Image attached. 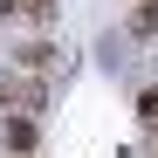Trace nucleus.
Here are the masks:
<instances>
[{
  "label": "nucleus",
  "mask_w": 158,
  "mask_h": 158,
  "mask_svg": "<svg viewBox=\"0 0 158 158\" xmlns=\"http://www.w3.org/2000/svg\"><path fill=\"white\" fill-rule=\"evenodd\" d=\"M0 110H14V117H41L48 110V83L41 76H0Z\"/></svg>",
  "instance_id": "f257e3e1"
},
{
  "label": "nucleus",
  "mask_w": 158,
  "mask_h": 158,
  "mask_svg": "<svg viewBox=\"0 0 158 158\" xmlns=\"http://www.w3.org/2000/svg\"><path fill=\"white\" fill-rule=\"evenodd\" d=\"M14 69L21 76H48V69H55V41H21L14 48Z\"/></svg>",
  "instance_id": "f03ea898"
},
{
  "label": "nucleus",
  "mask_w": 158,
  "mask_h": 158,
  "mask_svg": "<svg viewBox=\"0 0 158 158\" xmlns=\"http://www.w3.org/2000/svg\"><path fill=\"white\" fill-rule=\"evenodd\" d=\"M0 138H7V151H14V158H28V151H35V138H41V117H7V124H0Z\"/></svg>",
  "instance_id": "7ed1b4c3"
},
{
  "label": "nucleus",
  "mask_w": 158,
  "mask_h": 158,
  "mask_svg": "<svg viewBox=\"0 0 158 158\" xmlns=\"http://www.w3.org/2000/svg\"><path fill=\"white\" fill-rule=\"evenodd\" d=\"M124 28L138 35V41H151V35H158V0H138V7H131V21H124Z\"/></svg>",
  "instance_id": "20e7f679"
},
{
  "label": "nucleus",
  "mask_w": 158,
  "mask_h": 158,
  "mask_svg": "<svg viewBox=\"0 0 158 158\" xmlns=\"http://www.w3.org/2000/svg\"><path fill=\"white\" fill-rule=\"evenodd\" d=\"M138 124H144V138L158 144V83H151V89L138 96Z\"/></svg>",
  "instance_id": "39448f33"
},
{
  "label": "nucleus",
  "mask_w": 158,
  "mask_h": 158,
  "mask_svg": "<svg viewBox=\"0 0 158 158\" xmlns=\"http://www.w3.org/2000/svg\"><path fill=\"white\" fill-rule=\"evenodd\" d=\"M0 7H14V14H28V21H41V28L55 21V0H0Z\"/></svg>",
  "instance_id": "423d86ee"
}]
</instances>
